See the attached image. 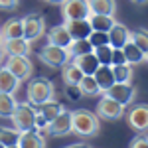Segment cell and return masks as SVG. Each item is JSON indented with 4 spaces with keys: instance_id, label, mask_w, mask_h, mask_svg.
Instances as JSON below:
<instances>
[{
    "instance_id": "6da1fadb",
    "label": "cell",
    "mask_w": 148,
    "mask_h": 148,
    "mask_svg": "<svg viewBox=\"0 0 148 148\" xmlns=\"http://www.w3.org/2000/svg\"><path fill=\"white\" fill-rule=\"evenodd\" d=\"M71 132L79 136H95L99 132V116L89 109H77L71 113Z\"/></svg>"
},
{
    "instance_id": "7a4b0ae2",
    "label": "cell",
    "mask_w": 148,
    "mask_h": 148,
    "mask_svg": "<svg viewBox=\"0 0 148 148\" xmlns=\"http://www.w3.org/2000/svg\"><path fill=\"white\" fill-rule=\"evenodd\" d=\"M26 95H28V103L32 107H40L42 103L53 99V83L46 77H36L28 83Z\"/></svg>"
},
{
    "instance_id": "3957f363",
    "label": "cell",
    "mask_w": 148,
    "mask_h": 148,
    "mask_svg": "<svg viewBox=\"0 0 148 148\" xmlns=\"http://www.w3.org/2000/svg\"><path fill=\"white\" fill-rule=\"evenodd\" d=\"M12 126L20 132H26V130H36L34 123H36V109L30 105V103H18L16 109L12 111L10 114Z\"/></svg>"
},
{
    "instance_id": "277c9868",
    "label": "cell",
    "mask_w": 148,
    "mask_h": 148,
    "mask_svg": "<svg viewBox=\"0 0 148 148\" xmlns=\"http://www.w3.org/2000/svg\"><path fill=\"white\" fill-rule=\"evenodd\" d=\"M4 67L8 69L12 75H16L20 81L30 79L32 73H34V65H32V61H30L28 56H8Z\"/></svg>"
},
{
    "instance_id": "5b68a950",
    "label": "cell",
    "mask_w": 148,
    "mask_h": 148,
    "mask_svg": "<svg viewBox=\"0 0 148 148\" xmlns=\"http://www.w3.org/2000/svg\"><path fill=\"white\" fill-rule=\"evenodd\" d=\"M40 59H42V63H46L47 67L57 69V67H63V65L69 61V53H67L65 47L47 44V46L40 51Z\"/></svg>"
},
{
    "instance_id": "8992f818",
    "label": "cell",
    "mask_w": 148,
    "mask_h": 148,
    "mask_svg": "<svg viewBox=\"0 0 148 148\" xmlns=\"http://www.w3.org/2000/svg\"><path fill=\"white\" fill-rule=\"evenodd\" d=\"M97 116L105 119V121H119L121 116H125V107L121 103H116L114 99L103 95V99L97 105Z\"/></svg>"
},
{
    "instance_id": "52a82bcc",
    "label": "cell",
    "mask_w": 148,
    "mask_h": 148,
    "mask_svg": "<svg viewBox=\"0 0 148 148\" xmlns=\"http://www.w3.org/2000/svg\"><path fill=\"white\" fill-rule=\"evenodd\" d=\"M61 14L65 20H83L89 18V0H65L61 4Z\"/></svg>"
},
{
    "instance_id": "ba28073f",
    "label": "cell",
    "mask_w": 148,
    "mask_h": 148,
    "mask_svg": "<svg viewBox=\"0 0 148 148\" xmlns=\"http://www.w3.org/2000/svg\"><path fill=\"white\" fill-rule=\"evenodd\" d=\"M22 28H24V38L32 44L34 40H38L44 34L46 24H44V16L42 14H28L26 18H22Z\"/></svg>"
},
{
    "instance_id": "9c48e42d",
    "label": "cell",
    "mask_w": 148,
    "mask_h": 148,
    "mask_svg": "<svg viewBox=\"0 0 148 148\" xmlns=\"http://www.w3.org/2000/svg\"><path fill=\"white\" fill-rule=\"evenodd\" d=\"M103 95H107V97L114 99L116 103H121L123 107H126V105H130V103L134 101L136 89H134L130 83H114L113 87H109Z\"/></svg>"
},
{
    "instance_id": "30bf717a",
    "label": "cell",
    "mask_w": 148,
    "mask_h": 148,
    "mask_svg": "<svg viewBox=\"0 0 148 148\" xmlns=\"http://www.w3.org/2000/svg\"><path fill=\"white\" fill-rule=\"evenodd\" d=\"M126 123L136 132L148 130V105H136V107H132L126 113Z\"/></svg>"
},
{
    "instance_id": "8fae6325",
    "label": "cell",
    "mask_w": 148,
    "mask_h": 148,
    "mask_svg": "<svg viewBox=\"0 0 148 148\" xmlns=\"http://www.w3.org/2000/svg\"><path fill=\"white\" fill-rule=\"evenodd\" d=\"M47 132H49L51 136H65V134H71V111H65V109H63V111L49 123Z\"/></svg>"
},
{
    "instance_id": "7c38bea8",
    "label": "cell",
    "mask_w": 148,
    "mask_h": 148,
    "mask_svg": "<svg viewBox=\"0 0 148 148\" xmlns=\"http://www.w3.org/2000/svg\"><path fill=\"white\" fill-rule=\"evenodd\" d=\"M65 28H67L69 36L73 38V40H85V38H89L93 32L91 24L87 18H83V20H65Z\"/></svg>"
},
{
    "instance_id": "4fadbf2b",
    "label": "cell",
    "mask_w": 148,
    "mask_h": 148,
    "mask_svg": "<svg viewBox=\"0 0 148 148\" xmlns=\"http://www.w3.org/2000/svg\"><path fill=\"white\" fill-rule=\"evenodd\" d=\"M2 49L6 56H28L32 51L30 42L26 38H14V40H4Z\"/></svg>"
},
{
    "instance_id": "5bb4252c",
    "label": "cell",
    "mask_w": 148,
    "mask_h": 148,
    "mask_svg": "<svg viewBox=\"0 0 148 148\" xmlns=\"http://www.w3.org/2000/svg\"><path fill=\"white\" fill-rule=\"evenodd\" d=\"M71 42H73V38L69 36L65 24L53 26V28L47 32V44H53V46H59V47H65V49H67Z\"/></svg>"
},
{
    "instance_id": "9a60e30c",
    "label": "cell",
    "mask_w": 148,
    "mask_h": 148,
    "mask_svg": "<svg viewBox=\"0 0 148 148\" xmlns=\"http://www.w3.org/2000/svg\"><path fill=\"white\" fill-rule=\"evenodd\" d=\"M107 34H109V44L113 47H123L130 40V30L126 28L125 24H119V22H114L113 28Z\"/></svg>"
},
{
    "instance_id": "2e32d148",
    "label": "cell",
    "mask_w": 148,
    "mask_h": 148,
    "mask_svg": "<svg viewBox=\"0 0 148 148\" xmlns=\"http://www.w3.org/2000/svg\"><path fill=\"white\" fill-rule=\"evenodd\" d=\"M77 67L83 71V75H93L95 71H97V67L101 65L99 63V59H97V56L93 53V51H89V53H83V56H77L71 59Z\"/></svg>"
},
{
    "instance_id": "e0dca14e",
    "label": "cell",
    "mask_w": 148,
    "mask_h": 148,
    "mask_svg": "<svg viewBox=\"0 0 148 148\" xmlns=\"http://www.w3.org/2000/svg\"><path fill=\"white\" fill-rule=\"evenodd\" d=\"M93 77L97 81L101 93H105L109 87H113L114 83H116V81H114V75H113V65H99L97 71L93 73Z\"/></svg>"
},
{
    "instance_id": "ac0fdd59",
    "label": "cell",
    "mask_w": 148,
    "mask_h": 148,
    "mask_svg": "<svg viewBox=\"0 0 148 148\" xmlns=\"http://www.w3.org/2000/svg\"><path fill=\"white\" fill-rule=\"evenodd\" d=\"M18 146L20 148H46V138L38 130H26V132H20Z\"/></svg>"
},
{
    "instance_id": "d6986e66",
    "label": "cell",
    "mask_w": 148,
    "mask_h": 148,
    "mask_svg": "<svg viewBox=\"0 0 148 148\" xmlns=\"http://www.w3.org/2000/svg\"><path fill=\"white\" fill-rule=\"evenodd\" d=\"M20 83L22 81L18 79L16 75H12L6 67H0V93H10V95H14V93L18 91Z\"/></svg>"
},
{
    "instance_id": "ffe728a7",
    "label": "cell",
    "mask_w": 148,
    "mask_h": 148,
    "mask_svg": "<svg viewBox=\"0 0 148 148\" xmlns=\"http://www.w3.org/2000/svg\"><path fill=\"white\" fill-rule=\"evenodd\" d=\"M0 34L4 40H14V38H24V28H22V18H12L0 28Z\"/></svg>"
},
{
    "instance_id": "44dd1931",
    "label": "cell",
    "mask_w": 148,
    "mask_h": 148,
    "mask_svg": "<svg viewBox=\"0 0 148 148\" xmlns=\"http://www.w3.org/2000/svg\"><path fill=\"white\" fill-rule=\"evenodd\" d=\"M87 20L95 32H109L113 28V24L116 22L114 16H107V14H89Z\"/></svg>"
},
{
    "instance_id": "7402d4cb",
    "label": "cell",
    "mask_w": 148,
    "mask_h": 148,
    "mask_svg": "<svg viewBox=\"0 0 148 148\" xmlns=\"http://www.w3.org/2000/svg\"><path fill=\"white\" fill-rule=\"evenodd\" d=\"M123 53H125L126 63H130V65H138V63L144 61V51H142L132 40H128L125 46H123Z\"/></svg>"
},
{
    "instance_id": "603a6c76",
    "label": "cell",
    "mask_w": 148,
    "mask_h": 148,
    "mask_svg": "<svg viewBox=\"0 0 148 148\" xmlns=\"http://www.w3.org/2000/svg\"><path fill=\"white\" fill-rule=\"evenodd\" d=\"M61 77L65 81V85H79V81L83 79V71H81L71 59L61 67Z\"/></svg>"
},
{
    "instance_id": "cb8c5ba5",
    "label": "cell",
    "mask_w": 148,
    "mask_h": 148,
    "mask_svg": "<svg viewBox=\"0 0 148 148\" xmlns=\"http://www.w3.org/2000/svg\"><path fill=\"white\" fill-rule=\"evenodd\" d=\"M89 10H91V14L114 16V12H116V2H114V0H89Z\"/></svg>"
},
{
    "instance_id": "d4e9b609",
    "label": "cell",
    "mask_w": 148,
    "mask_h": 148,
    "mask_svg": "<svg viewBox=\"0 0 148 148\" xmlns=\"http://www.w3.org/2000/svg\"><path fill=\"white\" fill-rule=\"evenodd\" d=\"M95 47L91 46V42H89V38H85V40H73L67 47V53H69V59H73V57L77 56H83V53H89L93 51Z\"/></svg>"
},
{
    "instance_id": "484cf974",
    "label": "cell",
    "mask_w": 148,
    "mask_h": 148,
    "mask_svg": "<svg viewBox=\"0 0 148 148\" xmlns=\"http://www.w3.org/2000/svg\"><path fill=\"white\" fill-rule=\"evenodd\" d=\"M61 111H63V105H61V103H57V101H53V99H51V101L42 103V105L38 107V113H42L49 123H51V121H53Z\"/></svg>"
},
{
    "instance_id": "4316f807",
    "label": "cell",
    "mask_w": 148,
    "mask_h": 148,
    "mask_svg": "<svg viewBox=\"0 0 148 148\" xmlns=\"http://www.w3.org/2000/svg\"><path fill=\"white\" fill-rule=\"evenodd\" d=\"M79 91L85 97H95V95H101V89L97 85V81L93 75H83V79L79 81Z\"/></svg>"
},
{
    "instance_id": "83f0119b",
    "label": "cell",
    "mask_w": 148,
    "mask_h": 148,
    "mask_svg": "<svg viewBox=\"0 0 148 148\" xmlns=\"http://www.w3.org/2000/svg\"><path fill=\"white\" fill-rule=\"evenodd\" d=\"M113 75L116 83H130L132 81V65L130 63H119L113 65Z\"/></svg>"
},
{
    "instance_id": "f1b7e54d",
    "label": "cell",
    "mask_w": 148,
    "mask_h": 148,
    "mask_svg": "<svg viewBox=\"0 0 148 148\" xmlns=\"http://www.w3.org/2000/svg\"><path fill=\"white\" fill-rule=\"evenodd\" d=\"M16 99L10 93H0V116L2 119H10L12 111L16 109Z\"/></svg>"
},
{
    "instance_id": "f546056e",
    "label": "cell",
    "mask_w": 148,
    "mask_h": 148,
    "mask_svg": "<svg viewBox=\"0 0 148 148\" xmlns=\"http://www.w3.org/2000/svg\"><path fill=\"white\" fill-rule=\"evenodd\" d=\"M93 53L97 56L101 65H113V46L105 44V46H97L93 49Z\"/></svg>"
},
{
    "instance_id": "4dcf8cb0",
    "label": "cell",
    "mask_w": 148,
    "mask_h": 148,
    "mask_svg": "<svg viewBox=\"0 0 148 148\" xmlns=\"http://www.w3.org/2000/svg\"><path fill=\"white\" fill-rule=\"evenodd\" d=\"M18 138H20V130L8 128V126H0V142H2L4 146H14V144H18Z\"/></svg>"
},
{
    "instance_id": "1f68e13d",
    "label": "cell",
    "mask_w": 148,
    "mask_h": 148,
    "mask_svg": "<svg viewBox=\"0 0 148 148\" xmlns=\"http://www.w3.org/2000/svg\"><path fill=\"white\" fill-rule=\"evenodd\" d=\"M130 40H132L144 53L148 51V30L142 28V30H136V32H130Z\"/></svg>"
},
{
    "instance_id": "d6a6232c",
    "label": "cell",
    "mask_w": 148,
    "mask_h": 148,
    "mask_svg": "<svg viewBox=\"0 0 148 148\" xmlns=\"http://www.w3.org/2000/svg\"><path fill=\"white\" fill-rule=\"evenodd\" d=\"M89 42H91L93 47L105 46V44H109V34H107V32H95V30H93L91 36H89Z\"/></svg>"
},
{
    "instance_id": "836d02e7",
    "label": "cell",
    "mask_w": 148,
    "mask_h": 148,
    "mask_svg": "<svg viewBox=\"0 0 148 148\" xmlns=\"http://www.w3.org/2000/svg\"><path fill=\"white\" fill-rule=\"evenodd\" d=\"M47 126H49V121H47L46 116L42 113H38L36 111V123H34V128L38 132H47Z\"/></svg>"
},
{
    "instance_id": "e575fe53",
    "label": "cell",
    "mask_w": 148,
    "mask_h": 148,
    "mask_svg": "<svg viewBox=\"0 0 148 148\" xmlns=\"http://www.w3.org/2000/svg\"><path fill=\"white\" fill-rule=\"evenodd\" d=\"M128 148H148V136H144V134L134 136L130 140V146Z\"/></svg>"
},
{
    "instance_id": "d590c367",
    "label": "cell",
    "mask_w": 148,
    "mask_h": 148,
    "mask_svg": "<svg viewBox=\"0 0 148 148\" xmlns=\"http://www.w3.org/2000/svg\"><path fill=\"white\" fill-rule=\"evenodd\" d=\"M119 63H126L123 47H113V65H119Z\"/></svg>"
},
{
    "instance_id": "8d00e7d4",
    "label": "cell",
    "mask_w": 148,
    "mask_h": 148,
    "mask_svg": "<svg viewBox=\"0 0 148 148\" xmlns=\"http://www.w3.org/2000/svg\"><path fill=\"white\" fill-rule=\"evenodd\" d=\"M20 0H0V10H14L18 8Z\"/></svg>"
},
{
    "instance_id": "74e56055",
    "label": "cell",
    "mask_w": 148,
    "mask_h": 148,
    "mask_svg": "<svg viewBox=\"0 0 148 148\" xmlns=\"http://www.w3.org/2000/svg\"><path fill=\"white\" fill-rule=\"evenodd\" d=\"M46 2H47V4H51V6H61L65 0H46Z\"/></svg>"
},
{
    "instance_id": "f35d334b",
    "label": "cell",
    "mask_w": 148,
    "mask_h": 148,
    "mask_svg": "<svg viewBox=\"0 0 148 148\" xmlns=\"http://www.w3.org/2000/svg\"><path fill=\"white\" fill-rule=\"evenodd\" d=\"M65 148H89V146L83 144V142H77V144H69V146H65Z\"/></svg>"
},
{
    "instance_id": "ab89813d",
    "label": "cell",
    "mask_w": 148,
    "mask_h": 148,
    "mask_svg": "<svg viewBox=\"0 0 148 148\" xmlns=\"http://www.w3.org/2000/svg\"><path fill=\"white\" fill-rule=\"evenodd\" d=\"M130 2H134V4H146L148 0H130Z\"/></svg>"
},
{
    "instance_id": "60d3db41",
    "label": "cell",
    "mask_w": 148,
    "mask_h": 148,
    "mask_svg": "<svg viewBox=\"0 0 148 148\" xmlns=\"http://www.w3.org/2000/svg\"><path fill=\"white\" fill-rule=\"evenodd\" d=\"M4 56H6V53H4V49L0 47V63H2V59H4Z\"/></svg>"
},
{
    "instance_id": "b9f144b4",
    "label": "cell",
    "mask_w": 148,
    "mask_h": 148,
    "mask_svg": "<svg viewBox=\"0 0 148 148\" xmlns=\"http://www.w3.org/2000/svg\"><path fill=\"white\" fill-rule=\"evenodd\" d=\"M144 61H148V51H146V53H144Z\"/></svg>"
},
{
    "instance_id": "7bdbcfd3",
    "label": "cell",
    "mask_w": 148,
    "mask_h": 148,
    "mask_svg": "<svg viewBox=\"0 0 148 148\" xmlns=\"http://www.w3.org/2000/svg\"><path fill=\"white\" fill-rule=\"evenodd\" d=\"M6 148H20V146H18V144H14V146H6Z\"/></svg>"
},
{
    "instance_id": "ee69618b",
    "label": "cell",
    "mask_w": 148,
    "mask_h": 148,
    "mask_svg": "<svg viewBox=\"0 0 148 148\" xmlns=\"http://www.w3.org/2000/svg\"><path fill=\"white\" fill-rule=\"evenodd\" d=\"M0 148H6V146H4V144H2V142H0Z\"/></svg>"
}]
</instances>
